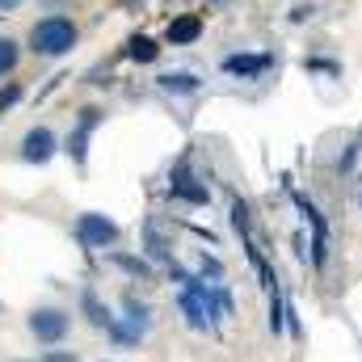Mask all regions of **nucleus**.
<instances>
[{
  "label": "nucleus",
  "instance_id": "obj_22",
  "mask_svg": "<svg viewBox=\"0 0 362 362\" xmlns=\"http://www.w3.org/2000/svg\"><path fill=\"white\" fill-rule=\"evenodd\" d=\"M303 68H308V72H329V76H337V72H341L333 59H303Z\"/></svg>",
  "mask_w": 362,
  "mask_h": 362
},
{
  "label": "nucleus",
  "instance_id": "obj_2",
  "mask_svg": "<svg viewBox=\"0 0 362 362\" xmlns=\"http://www.w3.org/2000/svg\"><path fill=\"white\" fill-rule=\"evenodd\" d=\"M291 198H295V206H299V215H303V223H308V232H312V240H308V257H312V266H316V270H325V266H329V253H333L329 219L320 215V206H316L308 194L291 189Z\"/></svg>",
  "mask_w": 362,
  "mask_h": 362
},
{
  "label": "nucleus",
  "instance_id": "obj_20",
  "mask_svg": "<svg viewBox=\"0 0 362 362\" xmlns=\"http://www.w3.org/2000/svg\"><path fill=\"white\" fill-rule=\"evenodd\" d=\"M21 85H17V81H8V85H4V89H0V114H4V110H13V105H17V101H21Z\"/></svg>",
  "mask_w": 362,
  "mask_h": 362
},
{
  "label": "nucleus",
  "instance_id": "obj_5",
  "mask_svg": "<svg viewBox=\"0 0 362 362\" xmlns=\"http://www.w3.org/2000/svg\"><path fill=\"white\" fill-rule=\"evenodd\" d=\"M169 198H177L185 206H206L211 202V185L189 169V160H177L173 173H169Z\"/></svg>",
  "mask_w": 362,
  "mask_h": 362
},
{
  "label": "nucleus",
  "instance_id": "obj_25",
  "mask_svg": "<svg viewBox=\"0 0 362 362\" xmlns=\"http://www.w3.org/2000/svg\"><path fill=\"white\" fill-rule=\"evenodd\" d=\"M202 4H206V8H211V4H228V0H202Z\"/></svg>",
  "mask_w": 362,
  "mask_h": 362
},
{
  "label": "nucleus",
  "instance_id": "obj_21",
  "mask_svg": "<svg viewBox=\"0 0 362 362\" xmlns=\"http://www.w3.org/2000/svg\"><path fill=\"white\" fill-rule=\"evenodd\" d=\"M312 13H316V4H295L286 21H291V25H303V21H312Z\"/></svg>",
  "mask_w": 362,
  "mask_h": 362
},
{
  "label": "nucleus",
  "instance_id": "obj_8",
  "mask_svg": "<svg viewBox=\"0 0 362 362\" xmlns=\"http://www.w3.org/2000/svg\"><path fill=\"white\" fill-rule=\"evenodd\" d=\"M55 152H59V139H55L51 127H30L25 131V139H21V160L25 165H47Z\"/></svg>",
  "mask_w": 362,
  "mask_h": 362
},
{
  "label": "nucleus",
  "instance_id": "obj_6",
  "mask_svg": "<svg viewBox=\"0 0 362 362\" xmlns=\"http://www.w3.org/2000/svg\"><path fill=\"white\" fill-rule=\"evenodd\" d=\"M274 64H278V55L274 51H236V55H223V72L228 76H236V81H257V76H266Z\"/></svg>",
  "mask_w": 362,
  "mask_h": 362
},
{
  "label": "nucleus",
  "instance_id": "obj_19",
  "mask_svg": "<svg viewBox=\"0 0 362 362\" xmlns=\"http://www.w3.org/2000/svg\"><path fill=\"white\" fill-rule=\"evenodd\" d=\"M358 152H362L358 144H350V148L337 156V173H341V177H350V173H354V165H358Z\"/></svg>",
  "mask_w": 362,
  "mask_h": 362
},
{
  "label": "nucleus",
  "instance_id": "obj_24",
  "mask_svg": "<svg viewBox=\"0 0 362 362\" xmlns=\"http://www.w3.org/2000/svg\"><path fill=\"white\" fill-rule=\"evenodd\" d=\"M21 8V0H0V17H8V13H17Z\"/></svg>",
  "mask_w": 362,
  "mask_h": 362
},
{
  "label": "nucleus",
  "instance_id": "obj_13",
  "mask_svg": "<svg viewBox=\"0 0 362 362\" xmlns=\"http://www.w3.org/2000/svg\"><path fill=\"white\" fill-rule=\"evenodd\" d=\"M156 85L165 93H173V97H194V93L202 89V81L194 72H165V76H156Z\"/></svg>",
  "mask_w": 362,
  "mask_h": 362
},
{
  "label": "nucleus",
  "instance_id": "obj_12",
  "mask_svg": "<svg viewBox=\"0 0 362 362\" xmlns=\"http://www.w3.org/2000/svg\"><path fill=\"white\" fill-rule=\"evenodd\" d=\"M81 312H85V320H89L93 329H110V325L118 320V316H110V308L97 299V291H93V286L81 291Z\"/></svg>",
  "mask_w": 362,
  "mask_h": 362
},
{
  "label": "nucleus",
  "instance_id": "obj_14",
  "mask_svg": "<svg viewBox=\"0 0 362 362\" xmlns=\"http://www.w3.org/2000/svg\"><path fill=\"white\" fill-rule=\"evenodd\" d=\"M127 59H135V64H156V59H160V42L148 38V34H135V38L127 42Z\"/></svg>",
  "mask_w": 362,
  "mask_h": 362
},
{
  "label": "nucleus",
  "instance_id": "obj_16",
  "mask_svg": "<svg viewBox=\"0 0 362 362\" xmlns=\"http://www.w3.org/2000/svg\"><path fill=\"white\" fill-rule=\"evenodd\" d=\"M198 270H202V278H206V282H223V262H219L215 253H206V249L198 253Z\"/></svg>",
  "mask_w": 362,
  "mask_h": 362
},
{
  "label": "nucleus",
  "instance_id": "obj_11",
  "mask_svg": "<svg viewBox=\"0 0 362 362\" xmlns=\"http://www.w3.org/2000/svg\"><path fill=\"white\" fill-rule=\"evenodd\" d=\"M122 312H127L122 320H127V325H131V329H135L139 337H144V333L152 329V308H148V303H144V299H139L135 291H127V295H122Z\"/></svg>",
  "mask_w": 362,
  "mask_h": 362
},
{
  "label": "nucleus",
  "instance_id": "obj_1",
  "mask_svg": "<svg viewBox=\"0 0 362 362\" xmlns=\"http://www.w3.org/2000/svg\"><path fill=\"white\" fill-rule=\"evenodd\" d=\"M76 38H81V30H76V21H72L68 13H47V17H38V21L30 25V51L42 55V59L68 55V51L76 47Z\"/></svg>",
  "mask_w": 362,
  "mask_h": 362
},
{
  "label": "nucleus",
  "instance_id": "obj_23",
  "mask_svg": "<svg viewBox=\"0 0 362 362\" xmlns=\"http://www.w3.org/2000/svg\"><path fill=\"white\" fill-rule=\"evenodd\" d=\"M38 362H81V358H76L72 350H47V354H42Z\"/></svg>",
  "mask_w": 362,
  "mask_h": 362
},
{
  "label": "nucleus",
  "instance_id": "obj_10",
  "mask_svg": "<svg viewBox=\"0 0 362 362\" xmlns=\"http://www.w3.org/2000/svg\"><path fill=\"white\" fill-rule=\"evenodd\" d=\"M144 249H148V257H152V262L173 266V245L165 240V232H160V223H156V219H144Z\"/></svg>",
  "mask_w": 362,
  "mask_h": 362
},
{
  "label": "nucleus",
  "instance_id": "obj_27",
  "mask_svg": "<svg viewBox=\"0 0 362 362\" xmlns=\"http://www.w3.org/2000/svg\"><path fill=\"white\" fill-rule=\"evenodd\" d=\"M21 362H30V358H21Z\"/></svg>",
  "mask_w": 362,
  "mask_h": 362
},
{
  "label": "nucleus",
  "instance_id": "obj_26",
  "mask_svg": "<svg viewBox=\"0 0 362 362\" xmlns=\"http://www.w3.org/2000/svg\"><path fill=\"white\" fill-rule=\"evenodd\" d=\"M358 206H362V177H358Z\"/></svg>",
  "mask_w": 362,
  "mask_h": 362
},
{
  "label": "nucleus",
  "instance_id": "obj_4",
  "mask_svg": "<svg viewBox=\"0 0 362 362\" xmlns=\"http://www.w3.org/2000/svg\"><path fill=\"white\" fill-rule=\"evenodd\" d=\"M76 240L89 249V253H110L114 249V240H118V223L110 219V215H101V211H85L81 219H76Z\"/></svg>",
  "mask_w": 362,
  "mask_h": 362
},
{
  "label": "nucleus",
  "instance_id": "obj_17",
  "mask_svg": "<svg viewBox=\"0 0 362 362\" xmlns=\"http://www.w3.org/2000/svg\"><path fill=\"white\" fill-rule=\"evenodd\" d=\"M17 59H21L17 42H13V38H0V76H8V72L17 68Z\"/></svg>",
  "mask_w": 362,
  "mask_h": 362
},
{
  "label": "nucleus",
  "instance_id": "obj_15",
  "mask_svg": "<svg viewBox=\"0 0 362 362\" xmlns=\"http://www.w3.org/2000/svg\"><path fill=\"white\" fill-rule=\"evenodd\" d=\"M105 257H110V262H114V266H118L122 274H131V278H152V266H148V257H131V253H114V249H110Z\"/></svg>",
  "mask_w": 362,
  "mask_h": 362
},
{
  "label": "nucleus",
  "instance_id": "obj_7",
  "mask_svg": "<svg viewBox=\"0 0 362 362\" xmlns=\"http://www.w3.org/2000/svg\"><path fill=\"white\" fill-rule=\"evenodd\" d=\"M101 110L97 105H85L81 110V118H76V127H72V135H68V144H64V152L76 160V165H85V156H89V139H93V131L101 127Z\"/></svg>",
  "mask_w": 362,
  "mask_h": 362
},
{
  "label": "nucleus",
  "instance_id": "obj_18",
  "mask_svg": "<svg viewBox=\"0 0 362 362\" xmlns=\"http://www.w3.org/2000/svg\"><path fill=\"white\" fill-rule=\"evenodd\" d=\"M105 333H110V337H114L118 346H135V341H139V333H135L131 325H122V320H114V325H110Z\"/></svg>",
  "mask_w": 362,
  "mask_h": 362
},
{
  "label": "nucleus",
  "instance_id": "obj_9",
  "mask_svg": "<svg viewBox=\"0 0 362 362\" xmlns=\"http://www.w3.org/2000/svg\"><path fill=\"white\" fill-rule=\"evenodd\" d=\"M198 38H202V17L198 13H181V17L169 21V30H165V42L169 47H189Z\"/></svg>",
  "mask_w": 362,
  "mask_h": 362
},
{
  "label": "nucleus",
  "instance_id": "obj_3",
  "mask_svg": "<svg viewBox=\"0 0 362 362\" xmlns=\"http://www.w3.org/2000/svg\"><path fill=\"white\" fill-rule=\"evenodd\" d=\"M25 329H30V337L38 346H59L68 337V329H72V312H64L55 303H42V308H34L25 316Z\"/></svg>",
  "mask_w": 362,
  "mask_h": 362
}]
</instances>
